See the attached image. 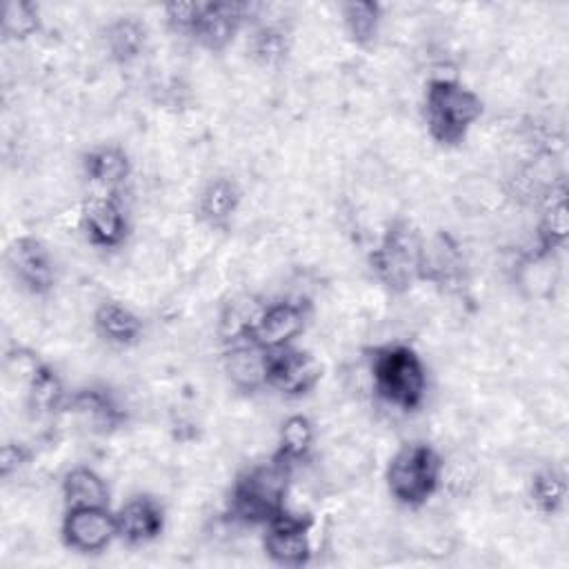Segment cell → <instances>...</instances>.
<instances>
[{
	"label": "cell",
	"mask_w": 569,
	"mask_h": 569,
	"mask_svg": "<svg viewBox=\"0 0 569 569\" xmlns=\"http://www.w3.org/2000/svg\"><path fill=\"white\" fill-rule=\"evenodd\" d=\"M202 2H171L164 7V20L176 33L191 36L196 20L200 16Z\"/></svg>",
	"instance_id": "83f0119b"
},
{
	"label": "cell",
	"mask_w": 569,
	"mask_h": 569,
	"mask_svg": "<svg viewBox=\"0 0 569 569\" xmlns=\"http://www.w3.org/2000/svg\"><path fill=\"white\" fill-rule=\"evenodd\" d=\"M80 224L87 240L100 249H116L127 238V216L111 193H96L82 202Z\"/></svg>",
	"instance_id": "8fae6325"
},
{
	"label": "cell",
	"mask_w": 569,
	"mask_h": 569,
	"mask_svg": "<svg viewBox=\"0 0 569 569\" xmlns=\"http://www.w3.org/2000/svg\"><path fill=\"white\" fill-rule=\"evenodd\" d=\"M60 536L78 553H98L118 538L116 513L109 507H71L62 518Z\"/></svg>",
	"instance_id": "ba28073f"
},
{
	"label": "cell",
	"mask_w": 569,
	"mask_h": 569,
	"mask_svg": "<svg viewBox=\"0 0 569 569\" xmlns=\"http://www.w3.org/2000/svg\"><path fill=\"white\" fill-rule=\"evenodd\" d=\"M422 233L409 220H393L378 247L371 251V269L376 278L393 293H405L422 269Z\"/></svg>",
	"instance_id": "5b68a950"
},
{
	"label": "cell",
	"mask_w": 569,
	"mask_h": 569,
	"mask_svg": "<svg viewBox=\"0 0 569 569\" xmlns=\"http://www.w3.org/2000/svg\"><path fill=\"white\" fill-rule=\"evenodd\" d=\"M240 187L231 178H211L198 193V216L204 224L222 229L240 207Z\"/></svg>",
	"instance_id": "2e32d148"
},
{
	"label": "cell",
	"mask_w": 569,
	"mask_h": 569,
	"mask_svg": "<svg viewBox=\"0 0 569 569\" xmlns=\"http://www.w3.org/2000/svg\"><path fill=\"white\" fill-rule=\"evenodd\" d=\"M267 351V387L280 391L282 396L300 398L320 382L322 365L313 353L296 345Z\"/></svg>",
	"instance_id": "52a82bcc"
},
{
	"label": "cell",
	"mask_w": 569,
	"mask_h": 569,
	"mask_svg": "<svg viewBox=\"0 0 569 569\" xmlns=\"http://www.w3.org/2000/svg\"><path fill=\"white\" fill-rule=\"evenodd\" d=\"M24 382H27V405L31 411L51 413L60 409L64 400V389L58 373L51 367L40 362Z\"/></svg>",
	"instance_id": "d4e9b609"
},
{
	"label": "cell",
	"mask_w": 569,
	"mask_h": 569,
	"mask_svg": "<svg viewBox=\"0 0 569 569\" xmlns=\"http://www.w3.org/2000/svg\"><path fill=\"white\" fill-rule=\"evenodd\" d=\"M267 358L269 351L253 338L231 342L224 351V373L236 389L258 391L267 387Z\"/></svg>",
	"instance_id": "5bb4252c"
},
{
	"label": "cell",
	"mask_w": 569,
	"mask_h": 569,
	"mask_svg": "<svg viewBox=\"0 0 569 569\" xmlns=\"http://www.w3.org/2000/svg\"><path fill=\"white\" fill-rule=\"evenodd\" d=\"M293 467L271 456L269 462L244 469L231 485L229 513L251 527H264L287 509V493Z\"/></svg>",
	"instance_id": "6da1fadb"
},
{
	"label": "cell",
	"mask_w": 569,
	"mask_h": 569,
	"mask_svg": "<svg viewBox=\"0 0 569 569\" xmlns=\"http://www.w3.org/2000/svg\"><path fill=\"white\" fill-rule=\"evenodd\" d=\"M422 111L429 136L445 147H453L467 138L482 116V100L456 78H431Z\"/></svg>",
	"instance_id": "7a4b0ae2"
},
{
	"label": "cell",
	"mask_w": 569,
	"mask_h": 569,
	"mask_svg": "<svg viewBox=\"0 0 569 569\" xmlns=\"http://www.w3.org/2000/svg\"><path fill=\"white\" fill-rule=\"evenodd\" d=\"M445 462L440 453L425 442H409L400 447L385 471L391 498L405 507H422L440 487Z\"/></svg>",
	"instance_id": "277c9868"
},
{
	"label": "cell",
	"mask_w": 569,
	"mask_h": 569,
	"mask_svg": "<svg viewBox=\"0 0 569 569\" xmlns=\"http://www.w3.org/2000/svg\"><path fill=\"white\" fill-rule=\"evenodd\" d=\"M84 173L91 182L113 191L129 180L131 162L120 147L102 144L84 156Z\"/></svg>",
	"instance_id": "d6986e66"
},
{
	"label": "cell",
	"mask_w": 569,
	"mask_h": 569,
	"mask_svg": "<svg viewBox=\"0 0 569 569\" xmlns=\"http://www.w3.org/2000/svg\"><path fill=\"white\" fill-rule=\"evenodd\" d=\"M116 525L118 538H122L129 545H144L162 533L164 509L156 498L138 493L116 511Z\"/></svg>",
	"instance_id": "4fadbf2b"
},
{
	"label": "cell",
	"mask_w": 569,
	"mask_h": 569,
	"mask_svg": "<svg viewBox=\"0 0 569 569\" xmlns=\"http://www.w3.org/2000/svg\"><path fill=\"white\" fill-rule=\"evenodd\" d=\"M104 47L109 56L120 62L129 64L138 60L147 47V27L133 16L116 18L104 29Z\"/></svg>",
	"instance_id": "ac0fdd59"
},
{
	"label": "cell",
	"mask_w": 569,
	"mask_h": 569,
	"mask_svg": "<svg viewBox=\"0 0 569 569\" xmlns=\"http://www.w3.org/2000/svg\"><path fill=\"white\" fill-rule=\"evenodd\" d=\"M529 496L533 507L540 513H556L562 509L565 498H567V482L562 478V473L553 471V469H545L540 473L533 476L531 487H529Z\"/></svg>",
	"instance_id": "4316f807"
},
{
	"label": "cell",
	"mask_w": 569,
	"mask_h": 569,
	"mask_svg": "<svg viewBox=\"0 0 569 569\" xmlns=\"http://www.w3.org/2000/svg\"><path fill=\"white\" fill-rule=\"evenodd\" d=\"M29 449L22 442H4L0 449V473L2 478H9L29 460Z\"/></svg>",
	"instance_id": "f1b7e54d"
},
{
	"label": "cell",
	"mask_w": 569,
	"mask_h": 569,
	"mask_svg": "<svg viewBox=\"0 0 569 569\" xmlns=\"http://www.w3.org/2000/svg\"><path fill=\"white\" fill-rule=\"evenodd\" d=\"M291 51V33L282 22H264L260 24L249 40L251 58L262 67L280 64Z\"/></svg>",
	"instance_id": "603a6c76"
},
{
	"label": "cell",
	"mask_w": 569,
	"mask_h": 569,
	"mask_svg": "<svg viewBox=\"0 0 569 569\" xmlns=\"http://www.w3.org/2000/svg\"><path fill=\"white\" fill-rule=\"evenodd\" d=\"M567 196L565 184L549 187V196L538 222V256H551L567 242Z\"/></svg>",
	"instance_id": "e0dca14e"
},
{
	"label": "cell",
	"mask_w": 569,
	"mask_h": 569,
	"mask_svg": "<svg viewBox=\"0 0 569 569\" xmlns=\"http://www.w3.org/2000/svg\"><path fill=\"white\" fill-rule=\"evenodd\" d=\"M96 333L116 347L136 345L142 336L140 316L118 300H104L93 311Z\"/></svg>",
	"instance_id": "9a60e30c"
},
{
	"label": "cell",
	"mask_w": 569,
	"mask_h": 569,
	"mask_svg": "<svg viewBox=\"0 0 569 569\" xmlns=\"http://www.w3.org/2000/svg\"><path fill=\"white\" fill-rule=\"evenodd\" d=\"M62 500L71 507H109V487L91 467H73L62 478Z\"/></svg>",
	"instance_id": "ffe728a7"
},
{
	"label": "cell",
	"mask_w": 569,
	"mask_h": 569,
	"mask_svg": "<svg viewBox=\"0 0 569 569\" xmlns=\"http://www.w3.org/2000/svg\"><path fill=\"white\" fill-rule=\"evenodd\" d=\"M0 29L7 40H24L40 29V11L29 0H9L2 4Z\"/></svg>",
	"instance_id": "484cf974"
},
{
	"label": "cell",
	"mask_w": 569,
	"mask_h": 569,
	"mask_svg": "<svg viewBox=\"0 0 569 569\" xmlns=\"http://www.w3.org/2000/svg\"><path fill=\"white\" fill-rule=\"evenodd\" d=\"M7 262L20 287L33 296L47 293L56 282L53 258L38 238H16L7 249Z\"/></svg>",
	"instance_id": "30bf717a"
},
{
	"label": "cell",
	"mask_w": 569,
	"mask_h": 569,
	"mask_svg": "<svg viewBox=\"0 0 569 569\" xmlns=\"http://www.w3.org/2000/svg\"><path fill=\"white\" fill-rule=\"evenodd\" d=\"M249 13L251 4L247 2H202L191 38L209 51H222L236 38Z\"/></svg>",
	"instance_id": "7c38bea8"
},
{
	"label": "cell",
	"mask_w": 569,
	"mask_h": 569,
	"mask_svg": "<svg viewBox=\"0 0 569 569\" xmlns=\"http://www.w3.org/2000/svg\"><path fill=\"white\" fill-rule=\"evenodd\" d=\"M309 320V307L302 300L282 298L267 302L258 316L251 338L264 349H278L293 345V340L305 331Z\"/></svg>",
	"instance_id": "9c48e42d"
},
{
	"label": "cell",
	"mask_w": 569,
	"mask_h": 569,
	"mask_svg": "<svg viewBox=\"0 0 569 569\" xmlns=\"http://www.w3.org/2000/svg\"><path fill=\"white\" fill-rule=\"evenodd\" d=\"M262 307L264 305H260L247 296H240V298H233L231 302H227L218 318V333H220L222 342L231 345V342L251 338Z\"/></svg>",
	"instance_id": "44dd1931"
},
{
	"label": "cell",
	"mask_w": 569,
	"mask_h": 569,
	"mask_svg": "<svg viewBox=\"0 0 569 569\" xmlns=\"http://www.w3.org/2000/svg\"><path fill=\"white\" fill-rule=\"evenodd\" d=\"M340 16L347 36L358 47H369L380 31L382 22V7L378 2H345L340 4Z\"/></svg>",
	"instance_id": "cb8c5ba5"
},
{
	"label": "cell",
	"mask_w": 569,
	"mask_h": 569,
	"mask_svg": "<svg viewBox=\"0 0 569 569\" xmlns=\"http://www.w3.org/2000/svg\"><path fill=\"white\" fill-rule=\"evenodd\" d=\"M311 527L309 513L280 511L264 525L262 547L269 560L278 567H302L311 558Z\"/></svg>",
	"instance_id": "8992f818"
},
{
	"label": "cell",
	"mask_w": 569,
	"mask_h": 569,
	"mask_svg": "<svg viewBox=\"0 0 569 569\" xmlns=\"http://www.w3.org/2000/svg\"><path fill=\"white\" fill-rule=\"evenodd\" d=\"M313 440H316V431H313L311 420L302 413L289 416L278 431V449L273 456L280 458L282 462L296 467L298 462H302L309 456Z\"/></svg>",
	"instance_id": "7402d4cb"
},
{
	"label": "cell",
	"mask_w": 569,
	"mask_h": 569,
	"mask_svg": "<svg viewBox=\"0 0 569 569\" xmlns=\"http://www.w3.org/2000/svg\"><path fill=\"white\" fill-rule=\"evenodd\" d=\"M378 398L396 409L420 407L427 391V369L420 356L407 345H382L371 351L369 362Z\"/></svg>",
	"instance_id": "3957f363"
}]
</instances>
